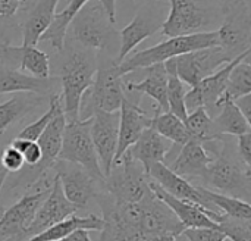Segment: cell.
I'll return each instance as SVG.
<instances>
[{
  "instance_id": "cell-22",
  "label": "cell",
  "mask_w": 251,
  "mask_h": 241,
  "mask_svg": "<svg viewBox=\"0 0 251 241\" xmlns=\"http://www.w3.org/2000/svg\"><path fill=\"white\" fill-rule=\"evenodd\" d=\"M147 177L156 183L163 191H166L168 194H171L172 197L181 199V200H187L191 202L194 205L203 206L206 209H209L206 206V203L203 202L197 186H193L191 183H188L187 178H182L179 175H176L175 172H172L166 163H156L153 165L149 172ZM212 211V209H210Z\"/></svg>"
},
{
  "instance_id": "cell-25",
  "label": "cell",
  "mask_w": 251,
  "mask_h": 241,
  "mask_svg": "<svg viewBox=\"0 0 251 241\" xmlns=\"http://www.w3.org/2000/svg\"><path fill=\"white\" fill-rule=\"evenodd\" d=\"M59 0H34L22 22V44L37 46L41 35L53 22Z\"/></svg>"
},
{
  "instance_id": "cell-13",
  "label": "cell",
  "mask_w": 251,
  "mask_h": 241,
  "mask_svg": "<svg viewBox=\"0 0 251 241\" xmlns=\"http://www.w3.org/2000/svg\"><path fill=\"white\" fill-rule=\"evenodd\" d=\"M53 169L56 172L54 175L60 181L62 191H63L65 197L78 211L85 209L90 205V202L93 199H96V196L100 193L97 190L96 184L101 183V181L96 180L84 168H81L75 163L57 159ZM101 184H104V183H101Z\"/></svg>"
},
{
  "instance_id": "cell-33",
  "label": "cell",
  "mask_w": 251,
  "mask_h": 241,
  "mask_svg": "<svg viewBox=\"0 0 251 241\" xmlns=\"http://www.w3.org/2000/svg\"><path fill=\"white\" fill-rule=\"evenodd\" d=\"M150 128H153L157 134H160L163 138H166L172 144H176L181 147L190 140V134L187 131L184 121H181L179 118H176L175 115L169 112L157 110L156 115L151 118Z\"/></svg>"
},
{
  "instance_id": "cell-11",
  "label": "cell",
  "mask_w": 251,
  "mask_h": 241,
  "mask_svg": "<svg viewBox=\"0 0 251 241\" xmlns=\"http://www.w3.org/2000/svg\"><path fill=\"white\" fill-rule=\"evenodd\" d=\"M231 60L234 59L219 46H212L175 57V66L179 80L184 84L194 87Z\"/></svg>"
},
{
  "instance_id": "cell-20",
  "label": "cell",
  "mask_w": 251,
  "mask_h": 241,
  "mask_svg": "<svg viewBox=\"0 0 251 241\" xmlns=\"http://www.w3.org/2000/svg\"><path fill=\"white\" fill-rule=\"evenodd\" d=\"M59 78H37L21 72L9 65L0 63V94L6 93H34L38 96H50V93L57 87Z\"/></svg>"
},
{
  "instance_id": "cell-27",
  "label": "cell",
  "mask_w": 251,
  "mask_h": 241,
  "mask_svg": "<svg viewBox=\"0 0 251 241\" xmlns=\"http://www.w3.org/2000/svg\"><path fill=\"white\" fill-rule=\"evenodd\" d=\"M216 109L219 113L212 118L213 125L216 131L221 135H234L240 137L244 134L251 133V124L243 116V113L238 110L235 103L229 99H219Z\"/></svg>"
},
{
  "instance_id": "cell-45",
  "label": "cell",
  "mask_w": 251,
  "mask_h": 241,
  "mask_svg": "<svg viewBox=\"0 0 251 241\" xmlns=\"http://www.w3.org/2000/svg\"><path fill=\"white\" fill-rule=\"evenodd\" d=\"M57 241H93V240H91V237L88 236V231L78 230V231L72 233L71 236H68V237H65V239H62V240H57Z\"/></svg>"
},
{
  "instance_id": "cell-9",
  "label": "cell",
  "mask_w": 251,
  "mask_h": 241,
  "mask_svg": "<svg viewBox=\"0 0 251 241\" xmlns=\"http://www.w3.org/2000/svg\"><path fill=\"white\" fill-rule=\"evenodd\" d=\"M104 187L116 200L129 203H140L151 193L146 171L126 153L118 165L112 166L109 175L104 178Z\"/></svg>"
},
{
  "instance_id": "cell-42",
  "label": "cell",
  "mask_w": 251,
  "mask_h": 241,
  "mask_svg": "<svg viewBox=\"0 0 251 241\" xmlns=\"http://www.w3.org/2000/svg\"><path fill=\"white\" fill-rule=\"evenodd\" d=\"M26 0H0V18L1 19H9L13 18Z\"/></svg>"
},
{
  "instance_id": "cell-17",
  "label": "cell",
  "mask_w": 251,
  "mask_h": 241,
  "mask_svg": "<svg viewBox=\"0 0 251 241\" xmlns=\"http://www.w3.org/2000/svg\"><path fill=\"white\" fill-rule=\"evenodd\" d=\"M151 118L143 110L138 103L131 102L128 97L124 99L119 109V127H118V146L113 165H118L125 152L137 143L143 131L150 128Z\"/></svg>"
},
{
  "instance_id": "cell-8",
  "label": "cell",
  "mask_w": 251,
  "mask_h": 241,
  "mask_svg": "<svg viewBox=\"0 0 251 241\" xmlns=\"http://www.w3.org/2000/svg\"><path fill=\"white\" fill-rule=\"evenodd\" d=\"M222 22L218 32V46L232 59L250 50V9L246 0H224Z\"/></svg>"
},
{
  "instance_id": "cell-6",
  "label": "cell",
  "mask_w": 251,
  "mask_h": 241,
  "mask_svg": "<svg viewBox=\"0 0 251 241\" xmlns=\"http://www.w3.org/2000/svg\"><path fill=\"white\" fill-rule=\"evenodd\" d=\"M87 102L81 103L79 119H90L96 110L101 112H119L125 99L122 75L118 71V65L112 62L97 68L91 87L87 90Z\"/></svg>"
},
{
  "instance_id": "cell-10",
  "label": "cell",
  "mask_w": 251,
  "mask_h": 241,
  "mask_svg": "<svg viewBox=\"0 0 251 241\" xmlns=\"http://www.w3.org/2000/svg\"><path fill=\"white\" fill-rule=\"evenodd\" d=\"M53 181L41 178V187L32 194H24L15 205L0 215L1 241H24L28 239V228L34 221L35 212L51 188Z\"/></svg>"
},
{
  "instance_id": "cell-47",
  "label": "cell",
  "mask_w": 251,
  "mask_h": 241,
  "mask_svg": "<svg viewBox=\"0 0 251 241\" xmlns=\"http://www.w3.org/2000/svg\"><path fill=\"white\" fill-rule=\"evenodd\" d=\"M1 171H3V168H0V172H1Z\"/></svg>"
},
{
  "instance_id": "cell-38",
  "label": "cell",
  "mask_w": 251,
  "mask_h": 241,
  "mask_svg": "<svg viewBox=\"0 0 251 241\" xmlns=\"http://www.w3.org/2000/svg\"><path fill=\"white\" fill-rule=\"evenodd\" d=\"M10 146L22 155L24 162H25L24 166H35L41 161V149L37 141H29V140L16 137L10 143Z\"/></svg>"
},
{
  "instance_id": "cell-3",
  "label": "cell",
  "mask_w": 251,
  "mask_h": 241,
  "mask_svg": "<svg viewBox=\"0 0 251 241\" xmlns=\"http://www.w3.org/2000/svg\"><path fill=\"white\" fill-rule=\"evenodd\" d=\"M118 38L115 24L99 1H87L68 25L65 43H78L87 50H104Z\"/></svg>"
},
{
  "instance_id": "cell-21",
  "label": "cell",
  "mask_w": 251,
  "mask_h": 241,
  "mask_svg": "<svg viewBox=\"0 0 251 241\" xmlns=\"http://www.w3.org/2000/svg\"><path fill=\"white\" fill-rule=\"evenodd\" d=\"M18 62L19 71L26 72L37 78L50 77L49 56L37 49V46H10L0 44V63Z\"/></svg>"
},
{
  "instance_id": "cell-35",
  "label": "cell",
  "mask_w": 251,
  "mask_h": 241,
  "mask_svg": "<svg viewBox=\"0 0 251 241\" xmlns=\"http://www.w3.org/2000/svg\"><path fill=\"white\" fill-rule=\"evenodd\" d=\"M246 94H251V65L249 57L235 65L229 74L226 90L224 93V99L235 100ZM221 97V99H222Z\"/></svg>"
},
{
  "instance_id": "cell-36",
  "label": "cell",
  "mask_w": 251,
  "mask_h": 241,
  "mask_svg": "<svg viewBox=\"0 0 251 241\" xmlns=\"http://www.w3.org/2000/svg\"><path fill=\"white\" fill-rule=\"evenodd\" d=\"M60 112H63L60 94H53V96L50 97V106H49L47 112H46L41 118H38L35 122L26 125L16 137H18V138H24V140H29V141H37L38 137L43 134V131L47 128V125H49Z\"/></svg>"
},
{
  "instance_id": "cell-44",
  "label": "cell",
  "mask_w": 251,
  "mask_h": 241,
  "mask_svg": "<svg viewBox=\"0 0 251 241\" xmlns=\"http://www.w3.org/2000/svg\"><path fill=\"white\" fill-rule=\"evenodd\" d=\"M96 1H99L104 13L107 15V18L115 24L116 22V0H96Z\"/></svg>"
},
{
  "instance_id": "cell-31",
  "label": "cell",
  "mask_w": 251,
  "mask_h": 241,
  "mask_svg": "<svg viewBox=\"0 0 251 241\" xmlns=\"http://www.w3.org/2000/svg\"><path fill=\"white\" fill-rule=\"evenodd\" d=\"M90 0H71L68 3V6L54 15L53 22L49 25V28L46 29V32L41 35L40 41H47L51 44V47H54L57 52H62L63 46H65V35H66V29L69 22L72 21V18L78 13V10Z\"/></svg>"
},
{
  "instance_id": "cell-34",
  "label": "cell",
  "mask_w": 251,
  "mask_h": 241,
  "mask_svg": "<svg viewBox=\"0 0 251 241\" xmlns=\"http://www.w3.org/2000/svg\"><path fill=\"white\" fill-rule=\"evenodd\" d=\"M165 69L168 74V88H166V100H168V112L179 118L181 121H185L188 112L185 107V88L184 82L179 80L176 74V66H175V59H169L165 63Z\"/></svg>"
},
{
  "instance_id": "cell-12",
  "label": "cell",
  "mask_w": 251,
  "mask_h": 241,
  "mask_svg": "<svg viewBox=\"0 0 251 241\" xmlns=\"http://www.w3.org/2000/svg\"><path fill=\"white\" fill-rule=\"evenodd\" d=\"M249 56H250V50L241 53L234 60H231L229 63H226L221 69H218L215 74L206 77L197 85L191 87V90L187 91L185 97H184L187 112L188 110L193 112V110H196L199 107H204L207 110V113L210 116H213L215 112H216V105H218L219 99L224 96V93L226 90L228 78H229V74H231L232 68L235 65H238L241 60H244L246 57H249Z\"/></svg>"
},
{
  "instance_id": "cell-16",
  "label": "cell",
  "mask_w": 251,
  "mask_h": 241,
  "mask_svg": "<svg viewBox=\"0 0 251 241\" xmlns=\"http://www.w3.org/2000/svg\"><path fill=\"white\" fill-rule=\"evenodd\" d=\"M76 211L78 209L72 203H69L68 199L65 197V194L62 191L60 181L54 175L51 188H50L49 194L46 196V199L41 202L40 208L37 209L34 221L28 228V239L68 219L69 216L75 215Z\"/></svg>"
},
{
  "instance_id": "cell-5",
  "label": "cell",
  "mask_w": 251,
  "mask_h": 241,
  "mask_svg": "<svg viewBox=\"0 0 251 241\" xmlns=\"http://www.w3.org/2000/svg\"><path fill=\"white\" fill-rule=\"evenodd\" d=\"M203 180L221 194L250 203L251 169L244 166L240 156L237 158L226 143L218 153V158L213 159Z\"/></svg>"
},
{
  "instance_id": "cell-28",
  "label": "cell",
  "mask_w": 251,
  "mask_h": 241,
  "mask_svg": "<svg viewBox=\"0 0 251 241\" xmlns=\"http://www.w3.org/2000/svg\"><path fill=\"white\" fill-rule=\"evenodd\" d=\"M103 219L96 216V215H88V216H69L68 219L47 228L46 231L26 239L24 241H57L71 236L72 233L78 231V230H84V231H101L103 228Z\"/></svg>"
},
{
  "instance_id": "cell-29",
  "label": "cell",
  "mask_w": 251,
  "mask_h": 241,
  "mask_svg": "<svg viewBox=\"0 0 251 241\" xmlns=\"http://www.w3.org/2000/svg\"><path fill=\"white\" fill-rule=\"evenodd\" d=\"M44 100V96L34 93H15L13 97L0 103V133L6 131L12 124L31 113Z\"/></svg>"
},
{
  "instance_id": "cell-2",
  "label": "cell",
  "mask_w": 251,
  "mask_h": 241,
  "mask_svg": "<svg viewBox=\"0 0 251 241\" xmlns=\"http://www.w3.org/2000/svg\"><path fill=\"white\" fill-rule=\"evenodd\" d=\"M169 15L160 28L168 38L210 32L222 22V7L215 0H169Z\"/></svg>"
},
{
  "instance_id": "cell-39",
  "label": "cell",
  "mask_w": 251,
  "mask_h": 241,
  "mask_svg": "<svg viewBox=\"0 0 251 241\" xmlns=\"http://www.w3.org/2000/svg\"><path fill=\"white\" fill-rule=\"evenodd\" d=\"M182 236L188 241H225L226 237L219 228H185Z\"/></svg>"
},
{
  "instance_id": "cell-46",
  "label": "cell",
  "mask_w": 251,
  "mask_h": 241,
  "mask_svg": "<svg viewBox=\"0 0 251 241\" xmlns=\"http://www.w3.org/2000/svg\"><path fill=\"white\" fill-rule=\"evenodd\" d=\"M143 1H146V3H147V1H156V0H143Z\"/></svg>"
},
{
  "instance_id": "cell-19",
  "label": "cell",
  "mask_w": 251,
  "mask_h": 241,
  "mask_svg": "<svg viewBox=\"0 0 251 241\" xmlns=\"http://www.w3.org/2000/svg\"><path fill=\"white\" fill-rule=\"evenodd\" d=\"M143 206V219H141V231L144 233H162V234H171L174 237H178L185 230L182 224L178 221L175 214L162 203L153 191L146 196L141 202Z\"/></svg>"
},
{
  "instance_id": "cell-40",
  "label": "cell",
  "mask_w": 251,
  "mask_h": 241,
  "mask_svg": "<svg viewBox=\"0 0 251 241\" xmlns=\"http://www.w3.org/2000/svg\"><path fill=\"white\" fill-rule=\"evenodd\" d=\"M24 165H25L24 158H22V155L16 149H13L12 146L4 149V152L1 155V168L7 174L9 172H12V174L19 172L24 168Z\"/></svg>"
},
{
  "instance_id": "cell-15",
  "label": "cell",
  "mask_w": 251,
  "mask_h": 241,
  "mask_svg": "<svg viewBox=\"0 0 251 241\" xmlns=\"http://www.w3.org/2000/svg\"><path fill=\"white\" fill-rule=\"evenodd\" d=\"M149 187L153 191V194L175 214V216L178 218V221L182 224L184 228H219L218 222L222 218L221 212L210 211L203 206L194 205L191 202L172 197L150 178H149Z\"/></svg>"
},
{
  "instance_id": "cell-32",
  "label": "cell",
  "mask_w": 251,
  "mask_h": 241,
  "mask_svg": "<svg viewBox=\"0 0 251 241\" xmlns=\"http://www.w3.org/2000/svg\"><path fill=\"white\" fill-rule=\"evenodd\" d=\"M187 131L190 134V140H196L201 144H209L213 141H221L224 135H221L212 121V116L207 113L204 107H199L187 115L184 121Z\"/></svg>"
},
{
  "instance_id": "cell-43",
  "label": "cell",
  "mask_w": 251,
  "mask_h": 241,
  "mask_svg": "<svg viewBox=\"0 0 251 241\" xmlns=\"http://www.w3.org/2000/svg\"><path fill=\"white\" fill-rule=\"evenodd\" d=\"M232 102L235 103L238 110L243 113V116L251 124V94H246V96L238 97V99H235Z\"/></svg>"
},
{
  "instance_id": "cell-4",
  "label": "cell",
  "mask_w": 251,
  "mask_h": 241,
  "mask_svg": "<svg viewBox=\"0 0 251 241\" xmlns=\"http://www.w3.org/2000/svg\"><path fill=\"white\" fill-rule=\"evenodd\" d=\"M218 46V32H199L191 35H181V37H171L156 46L147 47L144 50H140L134 53L131 57L125 59L118 65L119 74L124 77L129 72L140 71L144 68H149L156 63H165L169 59H175L181 54Z\"/></svg>"
},
{
  "instance_id": "cell-14",
  "label": "cell",
  "mask_w": 251,
  "mask_h": 241,
  "mask_svg": "<svg viewBox=\"0 0 251 241\" xmlns=\"http://www.w3.org/2000/svg\"><path fill=\"white\" fill-rule=\"evenodd\" d=\"M118 127H119V112L107 113V112L96 110L91 115L90 135L104 178L109 175L116 155Z\"/></svg>"
},
{
  "instance_id": "cell-26",
  "label": "cell",
  "mask_w": 251,
  "mask_h": 241,
  "mask_svg": "<svg viewBox=\"0 0 251 241\" xmlns=\"http://www.w3.org/2000/svg\"><path fill=\"white\" fill-rule=\"evenodd\" d=\"M144 78L140 82H126L128 91L143 93L150 96L159 106L160 112H168V100H166V88H168V74L163 63H156L149 68H144Z\"/></svg>"
},
{
  "instance_id": "cell-30",
  "label": "cell",
  "mask_w": 251,
  "mask_h": 241,
  "mask_svg": "<svg viewBox=\"0 0 251 241\" xmlns=\"http://www.w3.org/2000/svg\"><path fill=\"white\" fill-rule=\"evenodd\" d=\"M197 190L209 209H212V211L219 209V211H222L221 212L222 215H226L229 218L251 219V208L249 202L216 193V191H213L207 187H201V186H197Z\"/></svg>"
},
{
  "instance_id": "cell-23",
  "label": "cell",
  "mask_w": 251,
  "mask_h": 241,
  "mask_svg": "<svg viewBox=\"0 0 251 241\" xmlns=\"http://www.w3.org/2000/svg\"><path fill=\"white\" fill-rule=\"evenodd\" d=\"M172 149V143L157 134L153 128L143 131L140 138L134 146H131L125 153L137 161L146 174L156 163H165V158Z\"/></svg>"
},
{
  "instance_id": "cell-18",
  "label": "cell",
  "mask_w": 251,
  "mask_h": 241,
  "mask_svg": "<svg viewBox=\"0 0 251 241\" xmlns=\"http://www.w3.org/2000/svg\"><path fill=\"white\" fill-rule=\"evenodd\" d=\"M163 19H160L151 9H141L134 19L118 32L119 37V52L115 63L119 65L126 59V56L146 38L154 35L162 28Z\"/></svg>"
},
{
  "instance_id": "cell-24",
  "label": "cell",
  "mask_w": 251,
  "mask_h": 241,
  "mask_svg": "<svg viewBox=\"0 0 251 241\" xmlns=\"http://www.w3.org/2000/svg\"><path fill=\"white\" fill-rule=\"evenodd\" d=\"M215 158L209 155L206 146L196 141L188 140L179 150V155L175 158L171 166H168L176 175L194 177V178H204L209 166L212 165Z\"/></svg>"
},
{
  "instance_id": "cell-37",
  "label": "cell",
  "mask_w": 251,
  "mask_h": 241,
  "mask_svg": "<svg viewBox=\"0 0 251 241\" xmlns=\"http://www.w3.org/2000/svg\"><path fill=\"white\" fill-rule=\"evenodd\" d=\"M218 227L231 241H251V219H237L222 215Z\"/></svg>"
},
{
  "instance_id": "cell-1",
  "label": "cell",
  "mask_w": 251,
  "mask_h": 241,
  "mask_svg": "<svg viewBox=\"0 0 251 241\" xmlns=\"http://www.w3.org/2000/svg\"><path fill=\"white\" fill-rule=\"evenodd\" d=\"M59 63V82L62 87V107L66 121L79 119L81 102L91 87L97 71L96 54L82 47H74L65 43Z\"/></svg>"
},
{
  "instance_id": "cell-41",
  "label": "cell",
  "mask_w": 251,
  "mask_h": 241,
  "mask_svg": "<svg viewBox=\"0 0 251 241\" xmlns=\"http://www.w3.org/2000/svg\"><path fill=\"white\" fill-rule=\"evenodd\" d=\"M237 147H238V156L241 162L244 163L246 168L251 169V133L238 137Z\"/></svg>"
},
{
  "instance_id": "cell-7",
  "label": "cell",
  "mask_w": 251,
  "mask_h": 241,
  "mask_svg": "<svg viewBox=\"0 0 251 241\" xmlns=\"http://www.w3.org/2000/svg\"><path fill=\"white\" fill-rule=\"evenodd\" d=\"M91 118L66 121L62 138V147L59 158L60 161L75 163L84 168L96 180L104 183V175L101 172L99 158L90 135Z\"/></svg>"
}]
</instances>
